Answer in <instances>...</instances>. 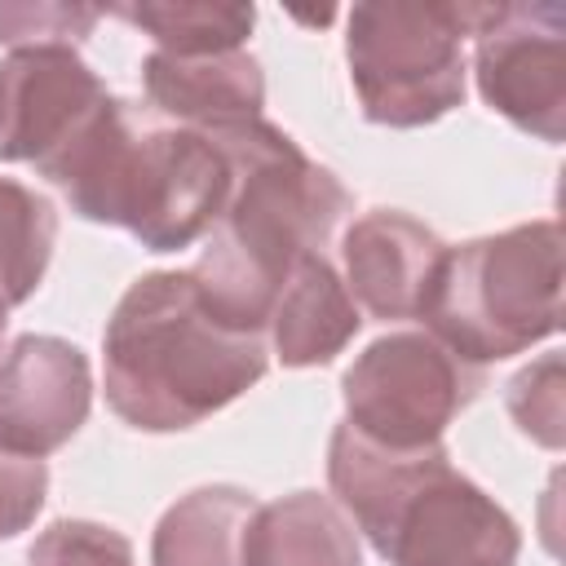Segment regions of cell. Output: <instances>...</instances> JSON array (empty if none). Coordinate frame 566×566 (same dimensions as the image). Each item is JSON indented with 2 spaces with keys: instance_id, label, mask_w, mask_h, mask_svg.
Here are the masks:
<instances>
[{
  "instance_id": "4fadbf2b",
  "label": "cell",
  "mask_w": 566,
  "mask_h": 566,
  "mask_svg": "<svg viewBox=\"0 0 566 566\" xmlns=\"http://www.w3.org/2000/svg\"><path fill=\"white\" fill-rule=\"evenodd\" d=\"M363 327V314L340 279V270L327 261V252H305L292 274L283 279L265 332L274 345V358L283 367H323L332 363Z\"/></svg>"
},
{
  "instance_id": "3957f363",
  "label": "cell",
  "mask_w": 566,
  "mask_h": 566,
  "mask_svg": "<svg viewBox=\"0 0 566 566\" xmlns=\"http://www.w3.org/2000/svg\"><path fill=\"white\" fill-rule=\"evenodd\" d=\"M35 172L62 190L75 217L119 226L146 252L203 239L230 190L226 155L208 133L168 124L128 97H106L71 146Z\"/></svg>"
},
{
  "instance_id": "e0dca14e",
  "label": "cell",
  "mask_w": 566,
  "mask_h": 566,
  "mask_svg": "<svg viewBox=\"0 0 566 566\" xmlns=\"http://www.w3.org/2000/svg\"><path fill=\"white\" fill-rule=\"evenodd\" d=\"M106 13L124 18L128 27L146 31L159 53L172 57H203V53H234L252 35L256 9L252 4H208V0H177V4H111Z\"/></svg>"
},
{
  "instance_id": "7402d4cb",
  "label": "cell",
  "mask_w": 566,
  "mask_h": 566,
  "mask_svg": "<svg viewBox=\"0 0 566 566\" xmlns=\"http://www.w3.org/2000/svg\"><path fill=\"white\" fill-rule=\"evenodd\" d=\"M0 336H4V323H0Z\"/></svg>"
},
{
  "instance_id": "ba28073f",
  "label": "cell",
  "mask_w": 566,
  "mask_h": 566,
  "mask_svg": "<svg viewBox=\"0 0 566 566\" xmlns=\"http://www.w3.org/2000/svg\"><path fill=\"white\" fill-rule=\"evenodd\" d=\"M473 80L495 115L557 146L566 137V13L557 4H478Z\"/></svg>"
},
{
  "instance_id": "2e32d148",
  "label": "cell",
  "mask_w": 566,
  "mask_h": 566,
  "mask_svg": "<svg viewBox=\"0 0 566 566\" xmlns=\"http://www.w3.org/2000/svg\"><path fill=\"white\" fill-rule=\"evenodd\" d=\"M53 243L57 208L40 190L0 177V323H9V310L31 301V292L44 283Z\"/></svg>"
},
{
  "instance_id": "ffe728a7",
  "label": "cell",
  "mask_w": 566,
  "mask_h": 566,
  "mask_svg": "<svg viewBox=\"0 0 566 566\" xmlns=\"http://www.w3.org/2000/svg\"><path fill=\"white\" fill-rule=\"evenodd\" d=\"M102 9L88 4H0V44H80L97 27Z\"/></svg>"
},
{
  "instance_id": "ac0fdd59",
  "label": "cell",
  "mask_w": 566,
  "mask_h": 566,
  "mask_svg": "<svg viewBox=\"0 0 566 566\" xmlns=\"http://www.w3.org/2000/svg\"><path fill=\"white\" fill-rule=\"evenodd\" d=\"M27 566H137V562L124 531L88 517H57L35 535Z\"/></svg>"
},
{
  "instance_id": "277c9868",
  "label": "cell",
  "mask_w": 566,
  "mask_h": 566,
  "mask_svg": "<svg viewBox=\"0 0 566 566\" xmlns=\"http://www.w3.org/2000/svg\"><path fill=\"white\" fill-rule=\"evenodd\" d=\"M345 517L389 566H517V522L464 473L447 447L389 451L345 438L327 455Z\"/></svg>"
},
{
  "instance_id": "6da1fadb",
  "label": "cell",
  "mask_w": 566,
  "mask_h": 566,
  "mask_svg": "<svg viewBox=\"0 0 566 566\" xmlns=\"http://www.w3.org/2000/svg\"><path fill=\"white\" fill-rule=\"evenodd\" d=\"M208 137L226 155L230 190L190 279L221 323L265 336L283 279L305 252L332 243L354 199L332 168L310 159L265 115Z\"/></svg>"
},
{
  "instance_id": "d6986e66",
  "label": "cell",
  "mask_w": 566,
  "mask_h": 566,
  "mask_svg": "<svg viewBox=\"0 0 566 566\" xmlns=\"http://www.w3.org/2000/svg\"><path fill=\"white\" fill-rule=\"evenodd\" d=\"M509 416L517 420V429L526 438H535L539 447L557 451L562 447V354H544L539 363L522 367L509 380Z\"/></svg>"
},
{
  "instance_id": "44dd1931",
  "label": "cell",
  "mask_w": 566,
  "mask_h": 566,
  "mask_svg": "<svg viewBox=\"0 0 566 566\" xmlns=\"http://www.w3.org/2000/svg\"><path fill=\"white\" fill-rule=\"evenodd\" d=\"M49 495V464L0 447V539L22 535Z\"/></svg>"
},
{
  "instance_id": "8fae6325",
  "label": "cell",
  "mask_w": 566,
  "mask_h": 566,
  "mask_svg": "<svg viewBox=\"0 0 566 566\" xmlns=\"http://www.w3.org/2000/svg\"><path fill=\"white\" fill-rule=\"evenodd\" d=\"M442 256L447 243L438 230H429L411 212L371 208L340 239V265H345L340 279L354 305H363L371 318L380 323L420 318Z\"/></svg>"
},
{
  "instance_id": "5bb4252c",
  "label": "cell",
  "mask_w": 566,
  "mask_h": 566,
  "mask_svg": "<svg viewBox=\"0 0 566 566\" xmlns=\"http://www.w3.org/2000/svg\"><path fill=\"white\" fill-rule=\"evenodd\" d=\"M239 566H363V548L336 500L292 491L252 509L239 539Z\"/></svg>"
},
{
  "instance_id": "52a82bcc",
  "label": "cell",
  "mask_w": 566,
  "mask_h": 566,
  "mask_svg": "<svg viewBox=\"0 0 566 566\" xmlns=\"http://www.w3.org/2000/svg\"><path fill=\"white\" fill-rule=\"evenodd\" d=\"M482 385L486 371L455 358L429 332H389L340 376L345 424L389 451L438 447Z\"/></svg>"
},
{
  "instance_id": "9a60e30c",
  "label": "cell",
  "mask_w": 566,
  "mask_h": 566,
  "mask_svg": "<svg viewBox=\"0 0 566 566\" xmlns=\"http://www.w3.org/2000/svg\"><path fill=\"white\" fill-rule=\"evenodd\" d=\"M256 495L230 482L195 486L164 509L150 535V566H239V539Z\"/></svg>"
},
{
  "instance_id": "30bf717a",
  "label": "cell",
  "mask_w": 566,
  "mask_h": 566,
  "mask_svg": "<svg viewBox=\"0 0 566 566\" xmlns=\"http://www.w3.org/2000/svg\"><path fill=\"white\" fill-rule=\"evenodd\" d=\"M93 407V371L80 345L27 332L0 349V447L44 460L66 447Z\"/></svg>"
},
{
  "instance_id": "8992f818",
  "label": "cell",
  "mask_w": 566,
  "mask_h": 566,
  "mask_svg": "<svg viewBox=\"0 0 566 566\" xmlns=\"http://www.w3.org/2000/svg\"><path fill=\"white\" fill-rule=\"evenodd\" d=\"M478 4H354L345 62L358 106L385 128H424L464 102V35Z\"/></svg>"
},
{
  "instance_id": "5b68a950",
  "label": "cell",
  "mask_w": 566,
  "mask_h": 566,
  "mask_svg": "<svg viewBox=\"0 0 566 566\" xmlns=\"http://www.w3.org/2000/svg\"><path fill=\"white\" fill-rule=\"evenodd\" d=\"M420 323L455 358L486 367L562 332V226L553 217L447 248Z\"/></svg>"
},
{
  "instance_id": "7a4b0ae2",
  "label": "cell",
  "mask_w": 566,
  "mask_h": 566,
  "mask_svg": "<svg viewBox=\"0 0 566 566\" xmlns=\"http://www.w3.org/2000/svg\"><path fill=\"white\" fill-rule=\"evenodd\" d=\"M106 407L142 433L195 429L248 394L270 349L261 332L221 323L190 270H155L128 283L102 332Z\"/></svg>"
},
{
  "instance_id": "9c48e42d",
  "label": "cell",
  "mask_w": 566,
  "mask_h": 566,
  "mask_svg": "<svg viewBox=\"0 0 566 566\" xmlns=\"http://www.w3.org/2000/svg\"><path fill=\"white\" fill-rule=\"evenodd\" d=\"M106 97L71 44L9 49L0 57V164H49Z\"/></svg>"
},
{
  "instance_id": "7c38bea8",
  "label": "cell",
  "mask_w": 566,
  "mask_h": 566,
  "mask_svg": "<svg viewBox=\"0 0 566 566\" xmlns=\"http://www.w3.org/2000/svg\"><path fill=\"white\" fill-rule=\"evenodd\" d=\"M146 106L181 128L217 133L230 124L261 119L265 111V75L261 62L243 49L234 53H203V57H172L150 53L142 62Z\"/></svg>"
}]
</instances>
